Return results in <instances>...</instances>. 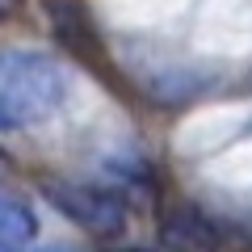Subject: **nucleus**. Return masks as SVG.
Instances as JSON below:
<instances>
[{"label": "nucleus", "instance_id": "39448f33", "mask_svg": "<svg viewBox=\"0 0 252 252\" xmlns=\"http://www.w3.org/2000/svg\"><path fill=\"white\" fill-rule=\"evenodd\" d=\"M126 252H156V248H126Z\"/></svg>", "mask_w": 252, "mask_h": 252}, {"label": "nucleus", "instance_id": "7ed1b4c3", "mask_svg": "<svg viewBox=\"0 0 252 252\" xmlns=\"http://www.w3.org/2000/svg\"><path fill=\"white\" fill-rule=\"evenodd\" d=\"M38 240V210L21 189L0 181V252H26Z\"/></svg>", "mask_w": 252, "mask_h": 252}, {"label": "nucleus", "instance_id": "f03ea898", "mask_svg": "<svg viewBox=\"0 0 252 252\" xmlns=\"http://www.w3.org/2000/svg\"><path fill=\"white\" fill-rule=\"evenodd\" d=\"M46 198L93 235H122V227H126V202L105 185L51 181V185H46Z\"/></svg>", "mask_w": 252, "mask_h": 252}, {"label": "nucleus", "instance_id": "0eeeda50", "mask_svg": "<svg viewBox=\"0 0 252 252\" xmlns=\"http://www.w3.org/2000/svg\"><path fill=\"white\" fill-rule=\"evenodd\" d=\"M0 160H4V156H0Z\"/></svg>", "mask_w": 252, "mask_h": 252}, {"label": "nucleus", "instance_id": "6e6552de", "mask_svg": "<svg viewBox=\"0 0 252 252\" xmlns=\"http://www.w3.org/2000/svg\"><path fill=\"white\" fill-rule=\"evenodd\" d=\"M0 21H4V17H0Z\"/></svg>", "mask_w": 252, "mask_h": 252}, {"label": "nucleus", "instance_id": "20e7f679", "mask_svg": "<svg viewBox=\"0 0 252 252\" xmlns=\"http://www.w3.org/2000/svg\"><path fill=\"white\" fill-rule=\"evenodd\" d=\"M17 4H21V0H0V17H9V13L17 9Z\"/></svg>", "mask_w": 252, "mask_h": 252}, {"label": "nucleus", "instance_id": "f257e3e1", "mask_svg": "<svg viewBox=\"0 0 252 252\" xmlns=\"http://www.w3.org/2000/svg\"><path fill=\"white\" fill-rule=\"evenodd\" d=\"M72 97V76L55 55L34 46L0 51V135H21L59 118Z\"/></svg>", "mask_w": 252, "mask_h": 252}, {"label": "nucleus", "instance_id": "423d86ee", "mask_svg": "<svg viewBox=\"0 0 252 252\" xmlns=\"http://www.w3.org/2000/svg\"><path fill=\"white\" fill-rule=\"evenodd\" d=\"M46 252H63V248H46Z\"/></svg>", "mask_w": 252, "mask_h": 252}]
</instances>
